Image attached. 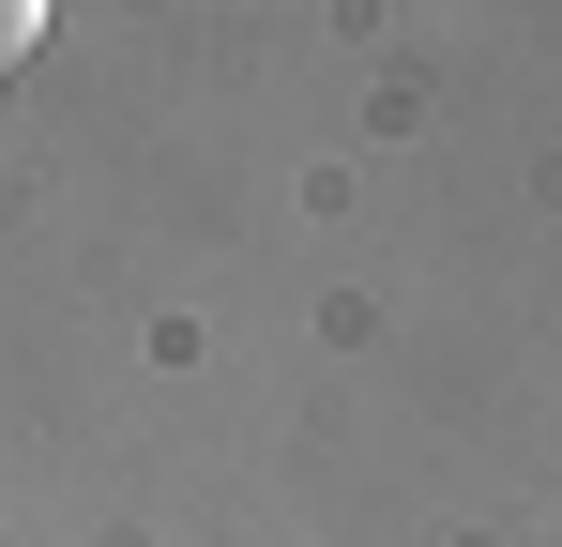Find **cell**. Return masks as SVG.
I'll return each mask as SVG.
<instances>
[{
    "instance_id": "6da1fadb",
    "label": "cell",
    "mask_w": 562,
    "mask_h": 547,
    "mask_svg": "<svg viewBox=\"0 0 562 547\" xmlns=\"http://www.w3.org/2000/svg\"><path fill=\"white\" fill-rule=\"evenodd\" d=\"M31 46H46V0H0V77H15Z\"/></svg>"
}]
</instances>
